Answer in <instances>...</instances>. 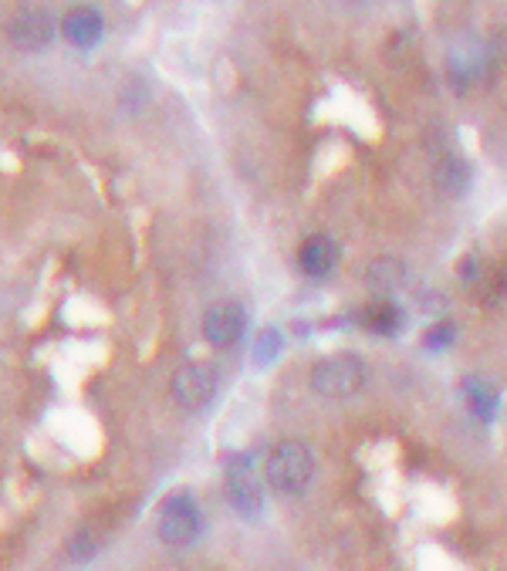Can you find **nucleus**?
<instances>
[{"label":"nucleus","instance_id":"obj_1","mask_svg":"<svg viewBox=\"0 0 507 571\" xmlns=\"http://www.w3.org/2000/svg\"><path fill=\"white\" fill-rule=\"evenodd\" d=\"M311 477H315V457L301 440H284L268 453L264 460V480L271 490H278L284 497L305 494Z\"/></svg>","mask_w":507,"mask_h":571},{"label":"nucleus","instance_id":"obj_2","mask_svg":"<svg viewBox=\"0 0 507 571\" xmlns=\"http://www.w3.org/2000/svg\"><path fill=\"white\" fill-rule=\"evenodd\" d=\"M369 379V365L352 352L325 355L322 362L311 365V389L322 399H349Z\"/></svg>","mask_w":507,"mask_h":571},{"label":"nucleus","instance_id":"obj_3","mask_svg":"<svg viewBox=\"0 0 507 571\" xmlns=\"http://www.w3.org/2000/svg\"><path fill=\"white\" fill-rule=\"evenodd\" d=\"M200 528H203V517L190 494H173L159 507L156 531L169 548H186V544H193L200 538Z\"/></svg>","mask_w":507,"mask_h":571},{"label":"nucleus","instance_id":"obj_4","mask_svg":"<svg viewBox=\"0 0 507 571\" xmlns=\"http://www.w3.org/2000/svg\"><path fill=\"white\" fill-rule=\"evenodd\" d=\"M227 497L240 517H257L264 507V487L257 480L251 457H244V453L230 457L227 463Z\"/></svg>","mask_w":507,"mask_h":571},{"label":"nucleus","instance_id":"obj_5","mask_svg":"<svg viewBox=\"0 0 507 571\" xmlns=\"http://www.w3.org/2000/svg\"><path fill=\"white\" fill-rule=\"evenodd\" d=\"M173 399L186 409H203L217 392V376L210 365H183L173 376Z\"/></svg>","mask_w":507,"mask_h":571},{"label":"nucleus","instance_id":"obj_6","mask_svg":"<svg viewBox=\"0 0 507 571\" xmlns=\"http://www.w3.org/2000/svg\"><path fill=\"white\" fill-rule=\"evenodd\" d=\"M247 315L237 301H217L203 311V338L210 345H234L240 335H244Z\"/></svg>","mask_w":507,"mask_h":571},{"label":"nucleus","instance_id":"obj_7","mask_svg":"<svg viewBox=\"0 0 507 571\" xmlns=\"http://www.w3.org/2000/svg\"><path fill=\"white\" fill-rule=\"evenodd\" d=\"M338 264V247L332 237L325 234H315V237H305L298 247V267L308 274V278H328Z\"/></svg>","mask_w":507,"mask_h":571},{"label":"nucleus","instance_id":"obj_8","mask_svg":"<svg viewBox=\"0 0 507 571\" xmlns=\"http://www.w3.org/2000/svg\"><path fill=\"white\" fill-rule=\"evenodd\" d=\"M7 34H11V41L21 51H38V48H44V44L51 41L55 28H51V17L44 11H24V14H17L11 21Z\"/></svg>","mask_w":507,"mask_h":571},{"label":"nucleus","instance_id":"obj_9","mask_svg":"<svg viewBox=\"0 0 507 571\" xmlns=\"http://www.w3.org/2000/svg\"><path fill=\"white\" fill-rule=\"evenodd\" d=\"M61 31H65V38L75 44V48H92V44L102 38V17L99 11H92V7H75V11L65 14Z\"/></svg>","mask_w":507,"mask_h":571},{"label":"nucleus","instance_id":"obj_10","mask_svg":"<svg viewBox=\"0 0 507 571\" xmlns=\"http://www.w3.org/2000/svg\"><path fill=\"white\" fill-rule=\"evenodd\" d=\"M362 328H369V332L376 335H393L399 332V325H403V311H399L393 301H369L366 308H362Z\"/></svg>","mask_w":507,"mask_h":571},{"label":"nucleus","instance_id":"obj_11","mask_svg":"<svg viewBox=\"0 0 507 571\" xmlns=\"http://www.w3.org/2000/svg\"><path fill=\"white\" fill-rule=\"evenodd\" d=\"M464 399H467V409L474 413L477 419H484V423H491L494 413H497V392L487 386V382H480V379H467L464 382Z\"/></svg>","mask_w":507,"mask_h":571},{"label":"nucleus","instance_id":"obj_12","mask_svg":"<svg viewBox=\"0 0 507 571\" xmlns=\"http://www.w3.org/2000/svg\"><path fill=\"white\" fill-rule=\"evenodd\" d=\"M284 349V335L278 332V328H264L261 335H257V345H254V362L257 365H268L281 355Z\"/></svg>","mask_w":507,"mask_h":571},{"label":"nucleus","instance_id":"obj_13","mask_svg":"<svg viewBox=\"0 0 507 571\" xmlns=\"http://www.w3.org/2000/svg\"><path fill=\"white\" fill-rule=\"evenodd\" d=\"M467 166L460 163V159H447V163L440 166V173H437V183L443 186L447 193H460L467 186Z\"/></svg>","mask_w":507,"mask_h":571},{"label":"nucleus","instance_id":"obj_14","mask_svg":"<svg viewBox=\"0 0 507 571\" xmlns=\"http://www.w3.org/2000/svg\"><path fill=\"white\" fill-rule=\"evenodd\" d=\"M450 342H453V325H447V321H440V325L426 328V335H423V345H426L430 352L450 349Z\"/></svg>","mask_w":507,"mask_h":571},{"label":"nucleus","instance_id":"obj_15","mask_svg":"<svg viewBox=\"0 0 507 571\" xmlns=\"http://www.w3.org/2000/svg\"><path fill=\"white\" fill-rule=\"evenodd\" d=\"M68 551H71V558H75V561H85V558L95 555V541L82 531V534H75V538H71Z\"/></svg>","mask_w":507,"mask_h":571},{"label":"nucleus","instance_id":"obj_16","mask_svg":"<svg viewBox=\"0 0 507 571\" xmlns=\"http://www.w3.org/2000/svg\"><path fill=\"white\" fill-rule=\"evenodd\" d=\"M338 4H362V0H338Z\"/></svg>","mask_w":507,"mask_h":571}]
</instances>
